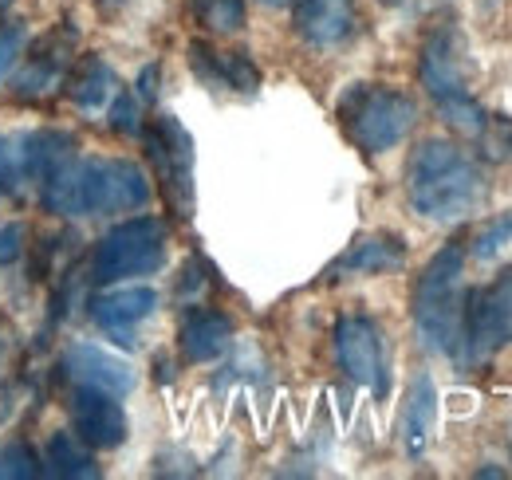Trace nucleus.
<instances>
[{"mask_svg":"<svg viewBox=\"0 0 512 480\" xmlns=\"http://www.w3.org/2000/svg\"><path fill=\"white\" fill-rule=\"evenodd\" d=\"M44 477V457L28 441L0 445V480H36Z\"/></svg>","mask_w":512,"mask_h":480,"instance_id":"22","label":"nucleus"},{"mask_svg":"<svg viewBox=\"0 0 512 480\" xmlns=\"http://www.w3.org/2000/svg\"><path fill=\"white\" fill-rule=\"evenodd\" d=\"M107 119H111V126H115L119 134H142V111H138V95H130V91H115Z\"/></svg>","mask_w":512,"mask_h":480,"instance_id":"28","label":"nucleus"},{"mask_svg":"<svg viewBox=\"0 0 512 480\" xmlns=\"http://www.w3.org/2000/svg\"><path fill=\"white\" fill-rule=\"evenodd\" d=\"M461 323H465V248L446 244L442 252L430 256L426 272L418 276L414 327L430 351L457 359Z\"/></svg>","mask_w":512,"mask_h":480,"instance_id":"2","label":"nucleus"},{"mask_svg":"<svg viewBox=\"0 0 512 480\" xmlns=\"http://www.w3.org/2000/svg\"><path fill=\"white\" fill-rule=\"evenodd\" d=\"M44 473L56 480H95L99 465L75 433H52L44 449Z\"/></svg>","mask_w":512,"mask_h":480,"instance_id":"18","label":"nucleus"},{"mask_svg":"<svg viewBox=\"0 0 512 480\" xmlns=\"http://www.w3.org/2000/svg\"><path fill=\"white\" fill-rule=\"evenodd\" d=\"M233 343V323L221 311H190L182 323V355L190 362H209L225 355Z\"/></svg>","mask_w":512,"mask_h":480,"instance_id":"16","label":"nucleus"},{"mask_svg":"<svg viewBox=\"0 0 512 480\" xmlns=\"http://www.w3.org/2000/svg\"><path fill=\"white\" fill-rule=\"evenodd\" d=\"M146 154L154 162V174L166 189V201L174 205L178 217L193 213V138L190 130L174 115H158L154 126L142 130Z\"/></svg>","mask_w":512,"mask_h":480,"instance_id":"7","label":"nucleus"},{"mask_svg":"<svg viewBox=\"0 0 512 480\" xmlns=\"http://www.w3.org/2000/svg\"><path fill=\"white\" fill-rule=\"evenodd\" d=\"M24 48H28V24L24 20H4L0 24V83L16 67V60L24 56Z\"/></svg>","mask_w":512,"mask_h":480,"instance_id":"27","label":"nucleus"},{"mask_svg":"<svg viewBox=\"0 0 512 480\" xmlns=\"http://www.w3.org/2000/svg\"><path fill=\"white\" fill-rule=\"evenodd\" d=\"M190 63H193V71H197V79H201L205 87H221V63H217V52H213L209 44L193 40V44H190Z\"/></svg>","mask_w":512,"mask_h":480,"instance_id":"29","label":"nucleus"},{"mask_svg":"<svg viewBox=\"0 0 512 480\" xmlns=\"http://www.w3.org/2000/svg\"><path fill=\"white\" fill-rule=\"evenodd\" d=\"M406 260V244L398 237H359L335 264V272H363V276H375V272H390V268H402Z\"/></svg>","mask_w":512,"mask_h":480,"instance_id":"17","label":"nucleus"},{"mask_svg":"<svg viewBox=\"0 0 512 480\" xmlns=\"http://www.w3.org/2000/svg\"><path fill=\"white\" fill-rule=\"evenodd\" d=\"M64 370L75 386H87V390H103V394H115L123 398L134 390L138 374L127 359L95 347V343H71L64 355Z\"/></svg>","mask_w":512,"mask_h":480,"instance_id":"11","label":"nucleus"},{"mask_svg":"<svg viewBox=\"0 0 512 480\" xmlns=\"http://www.w3.org/2000/svg\"><path fill=\"white\" fill-rule=\"evenodd\" d=\"M158 311V292L154 288H111V292H99L91 300V323L111 335L115 343L130 347L134 343V327L146 323L150 315Z\"/></svg>","mask_w":512,"mask_h":480,"instance_id":"12","label":"nucleus"},{"mask_svg":"<svg viewBox=\"0 0 512 480\" xmlns=\"http://www.w3.org/2000/svg\"><path fill=\"white\" fill-rule=\"evenodd\" d=\"M477 150L489 162H509L512 158V119L509 115H489L477 130Z\"/></svg>","mask_w":512,"mask_h":480,"instance_id":"24","label":"nucleus"},{"mask_svg":"<svg viewBox=\"0 0 512 480\" xmlns=\"http://www.w3.org/2000/svg\"><path fill=\"white\" fill-rule=\"evenodd\" d=\"M339 122L347 126L351 142L367 154H383L394 150L418 122V107L410 95L379 87V83H355L343 99H339Z\"/></svg>","mask_w":512,"mask_h":480,"instance_id":"4","label":"nucleus"},{"mask_svg":"<svg viewBox=\"0 0 512 480\" xmlns=\"http://www.w3.org/2000/svg\"><path fill=\"white\" fill-rule=\"evenodd\" d=\"M383 4H406V0H383Z\"/></svg>","mask_w":512,"mask_h":480,"instance_id":"34","label":"nucleus"},{"mask_svg":"<svg viewBox=\"0 0 512 480\" xmlns=\"http://www.w3.org/2000/svg\"><path fill=\"white\" fill-rule=\"evenodd\" d=\"M489 181L481 166L446 138H426L406 166L410 209L426 221H465L485 205Z\"/></svg>","mask_w":512,"mask_h":480,"instance_id":"1","label":"nucleus"},{"mask_svg":"<svg viewBox=\"0 0 512 480\" xmlns=\"http://www.w3.org/2000/svg\"><path fill=\"white\" fill-rule=\"evenodd\" d=\"M71 425L83 445L91 449H119L127 441V414L115 394L79 386L71 398Z\"/></svg>","mask_w":512,"mask_h":480,"instance_id":"10","label":"nucleus"},{"mask_svg":"<svg viewBox=\"0 0 512 480\" xmlns=\"http://www.w3.org/2000/svg\"><path fill=\"white\" fill-rule=\"evenodd\" d=\"M296 32L312 48H335L355 32V0H292Z\"/></svg>","mask_w":512,"mask_h":480,"instance_id":"14","label":"nucleus"},{"mask_svg":"<svg viewBox=\"0 0 512 480\" xmlns=\"http://www.w3.org/2000/svg\"><path fill=\"white\" fill-rule=\"evenodd\" d=\"M260 4H264V8H288L292 0H260Z\"/></svg>","mask_w":512,"mask_h":480,"instance_id":"32","label":"nucleus"},{"mask_svg":"<svg viewBox=\"0 0 512 480\" xmlns=\"http://www.w3.org/2000/svg\"><path fill=\"white\" fill-rule=\"evenodd\" d=\"M193 12L209 32H237L245 24V0H193Z\"/></svg>","mask_w":512,"mask_h":480,"instance_id":"23","label":"nucleus"},{"mask_svg":"<svg viewBox=\"0 0 512 480\" xmlns=\"http://www.w3.org/2000/svg\"><path fill=\"white\" fill-rule=\"evenodd\" d=\"M505 244H512V213L493 217V221L473 237V256H477V260H493Z\"/></svg>","mask_w":512,"mask_h":480,"instance_id":"26","label":"nucleus"},{"mask_svg":"<svg viewBox=\"0 0 512 480\" xmlns=\"http://www.w3.org/2000/svg\"><path fill=\"white\" fill-rule=\"evenodd\" d=\"M115 87H119L115 71L99 60V56H83V60L75 63V71H71V99L83 111L107 107L115 99Z\"/></svg>","mask_w":512,"mask_h":480,"instance_id":"19","label":"nucleus"},{"mask_svg":"<svg viewBox=\"0 0 512 480\" xmlns=\"http://www.w3.org/2000/svg\"><path fill=\"white\" fill-rule=\"evenodd\" d=\"M166 264V225L158 217H134L115 225L91 252V280L119 284L130 276H150Z\"/></svg>","mask_w":512,"mask_h":480,"instance_id":"5","label":"nucleus"},{"mask_svg":"<svg viewBox=\"0 0 512 480\" xmlns=\"http://www.w3.org/2000/svg\"><path fill=\"white\" fill-rule=\"evenodd\" d=\"M512 343V268L489 288L465 292V323H461V366H481L501 347Z\"/></svg>","mask_w":512,"mask_h":480,"instance_id":"6","label":"nucleus"},{"mask_svg":"<svg viewBox=\"0 0 512 480\" xmlns=\"http://www.w3.org/2000/svg\"><path fill=\"white\" fill-rule=\"evenodd\" d=\"M24 225L20 221H12V225H4L0 229V268H8V264H16L20 256H24Z\"/></svg>","mask_w":512,"mask_h":480,"instance_id":"30","label":"nucleus"},{"mask_svg":"<svg viewBox=\"0 0 512 480\" xmlns=\"http://www.w3.org/2000/svg\"><path fill=\"white\" fill-rule=\"evenodd\" d=\"M217 63H221V87H233L245 95H253L260 87V71L245 52H217Z\"/></svg>","mask_w":512,"mask_h":480,"instance_id":"25","label":"nucleus"},{"mask_svg":"<svg viewBox=\"0 0 512 480\" xmlns=\"http://www.w3.org/2000/svg\"><path fill=\"white\" fill-rule=\"evenodd\" d=\"M99 4H103V8H119L123 0H99Z\"/></svg>","mask_w":512,"mask_h":480,"instance_id":"33","label":"nucleus"},{"mask_svg":"<svg viewBox=\"0 0 512 480\" xmlns=\"http://www.w3.org/2000/svg\"><path fill=\"white\" fill-rule=\"evenodd\" d=\"M138 99L142 103H154L158 99V63H146L142 75H138Z\"/></svg>","mask_w":512,"mask_h":480,"instance_id":"31","label":"nucleus"},{"mask_svg":"<svg viewBox=\"0 0 512 480\" xmlns=\"http://www.w3.org/2000/svg\"><path fill=\"white\" fill-rule=\"evenodd\" d=\"M32 181V130H4L0 134V189L24 193Z\"/></svg>","mask_w":512,"mask_h":480,"instance_id":"20","label":"nucleus"},{"mask_svg":"<svg viewBox=\"0 0 512 480\" xmlns=\"http://www.w3.org/2000/svg\"><path fill=\"white\" fill-rule=\"evenodd\" d=\"M335 355H339V366L347 370V378H355L359 386L375 394H386L383 335L367 315H343L335 323Z\"/></svg>","mask_w":512,"mask_h":480,"instance_id":"9","label":"nucleus"},{"mask_svg":"<svg viewBox=\"0 0 512 480\" xmlns=\"http://www.w3.org/2000/svg\"><path fill=\"white\" fill-rule=\"evenodd\" d=\"M0 8H4V4H0Z\"/></svg>","mask_w":512,"mask_h":480,"instance_id":"35","label":"nucleus"},{"mask_svg":"<svg viewBox=\"0 0 512 480\" xmlns=\"http://www.w3.org/2000/svg\"><path fill=\"white\" fill-rule=\"evenodd\" d=\"M438 429V390L430 374H414L410 390H406V406H402V449L410 457H422L434 441Z\"/></svg>","mask_w":512,"mask_h":480,"instance_id":"15","label":"nucleus"},{"mask_svg":"<svg viewBox=\"0 0 512 480\" xmlns=\"http://www.w3.org/2000/svg\"><path fill=\"white\" fill-rule=\"evenodd\" d=\"M67 60H71V36H52L40 48H32L24 56V67L12 79V95L16 99H40L48 91H56L67 75Z\"/></svg>","mask_w":512,"mask_h":480,"instance_id":"13","label":"nucleus"},{"mask_svg":"<svg viewBox=\"0 0 512 480\" xmlns=\"http://www.w3.org/2000/svg\"><path fill=\"white\" fill-rule=\"evenodd\" d=\"M150 178L127 158H87V213H130L150 201Z\"/></svg>","mask_w":512,"mask_h":480,"instance_id":"8","label":"nucleus"},{"mask_svg":"<svg viewBox=\"0 0 512 480\" xmlns=\"http://www.w3.org/2000/svg\"><path fill=\"white\" fill-rule=\"evenodd\" d=\"M418 75H422V87L426 95L434 99V107L442 111V119L477 138V130L485 126V107L469 95V75H465V48H461V36L453 28H438L430 32V40L422 44V63H418Z\"/></svg>","mask_w":512,"mask_h":480,"instance_id":"3","label":"nucleus"},{"mask_svg":"<svg viewBox=\"0 0 512 480\" xmlns=\"http://www.w3.org/2000/svg\"><path fill=\"white\" fill-rule=\"evenodd\" d=\"M67 158H75V138L67 130H32V181H48Z\"/></svg>","mask_w":512,"mask_h":480,"instance_id":"21","label":"nucleus"}]
</instances>
